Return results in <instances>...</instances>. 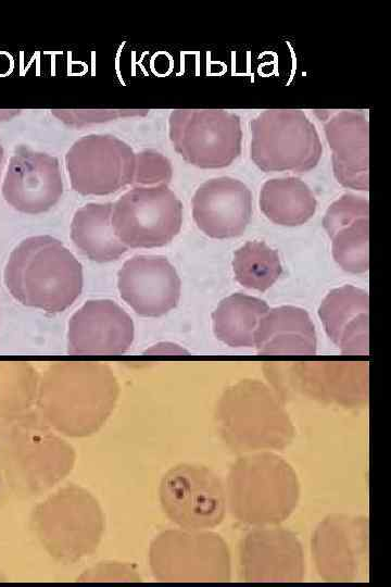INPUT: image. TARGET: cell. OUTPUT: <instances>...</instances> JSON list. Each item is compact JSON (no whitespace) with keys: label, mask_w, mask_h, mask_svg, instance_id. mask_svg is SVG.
<instances>
[{"label":"cell","mask_w":391,"mask_h":587,"mask_svg":"<svg viewBox=\"0 0 391 587\" xmlns=\"http://www.w3.org/2000/svg\"><path fill=\"white\" fill-rule=\"evenodd\" d=\"M135 326L129 314L110 299L85 302L68 322V352L123 353L134 340Z\"/></svg>","instance_id":"9a60e30c"},{"label":"cell","mask_w":391,"mask_h":587,"mask_svg":"<svg viewBox=\"0 0 391 587\" xmlns=\"http://www.w3.org/2000/svg\"><path fill=\"white\" fill-rule=\"evenodd\" d=\"M169 139L182 159L201 168L230 165L241 152L240 117L226 110H174Z\"/></svg>","instance_id":"52a82bcc"},{"label":"cell","mask_w":391,"mask_h":587,"mask_svg":"<svg viewBox=\"0 0 391 587\" xmlns=\"http://www.w3.org/2000/svg\"><path fill=\"white\" fill-rule=\"evenodd\" d=\"M2 159H3V147L0 142V166H1Z\"/></svg>","instance_id":"4dcf8cb0"},{"label":"cell","mask_w":391,"mask_h":587,"mask_svg":"<svg viewBox=\"0 0 391 587\" xmlns=\"http://www.w3.org/2000/svg\"><path fill=\"white\" fill-rule=\"evenodd\" d=\"M239 562L245 582H301L305 574L302 544L282 527H257L247 534Z\"/></svg>","instance_id":"7c38bea8"},{"label":"cell","mask_w":391,"mask_h":587,"mask_svg":"<svg viewBox=\"0 0 391 587\" xmlns=\"http://www.w3.org/2000/svg\"><path fill=\"white\" fill-rule=\"evenodd\" d=\"M159 497L166 516L186 530H206L219 525L226 513V490L209 467L181 463L161 479Z\"/></svg>","instance_id":"ba28073f"},{"label":"cell","mask_w":391,"mask_h":587,"mask_svg":"<svg viewBox=\"0 0 391 587\" xmlns=\"http://www.w3.org/2000/svg\"><path fill=\"white\" fill-rule=\"evenodd\" d=\"M267 303L241 292L224 298L212 314L213 330L218 340L235 347H254V335Z\"/></svg>","instance_id":"44dd1931"},{"label":"cell","mask_w":391,"mask_h":587,"mask_svg":"<svg viewBox=\"0 0 391 587\" xmlns=\"http://www.w3.org/2000/svg\"><path fill=\"white\" fill-rule=\"evenodd\" d=\"M316 207L313 191L298 177L273 178L261 189L260 208L278 225H302L315 214Z\"/></svg>","instance_id":"ffe728a7"},{"label":"cell","mask_w":391,"mask_h":587,"mask_svg":"<svg viewBox=\"0 0 391 587\" xmlns=\"http://www.w3.org/2000/svg\"><path fill=\"white\" fill-rule=\"evenodd\" d=\"M324 130L338 183L345 188L368 191L369 124L365 115L340 111L325 122Z\"/></svg>","instance_id":"2e32d148"},{"label":"cell","mask_w":391,"mask_h":587,"mask_svg":"<svg viewBox=\"0 0 391 587\" xmlns=\"http://www.w3.org/2000/svg\"><path fill=\"white\" fill-rule=\"evenodd\" d=\"M3 280L23 305L60 313L81 294L84 273L80 262L59 239L39 235L22 240L12 250Z\"/></svg>","instance_id":"6da1fadb"},{"label":"cell","mask_w":391,"mask_h":587,"mask_svg":"<svg viewBox=\"0 0 391 587\" xmlns=\"http://www.w3.org/2000/svg\"><path fill=\"white\" fill-rule=\"evenodd\" d=\"M226 501L232 516L249 526H274L286 521L300 499L293 467L268 451L247 453L230 466Z\"/></svg>","instance_id":"7a4b0ae2"},{"label":"cell","mask_w":391,"mask_h":587,"mask_svg":"<svg viewBox=\"0 0 391 587\" xmlns=\"http://www.w3.org/2000/svg\"><path fill=\"white\" fill-rule=\"evenodd\" d=\"M299 383L307 394L345 405L367 398V369L357 364L320 363L297 367Z\"/></svg>","instance_id":"ac0fdd59"},{"label":"cell","mask_w":391,"mask_h":587,"mask_svg":"<svg viewBox=\"0 0 391 587\" xmlns=\"http://www.w3.org/2000/svg\"><path fill=\"white\" fill-rule=\"evenodd\" d=\"M147 352H161V353H176V352H185V350L177 345L173 344H160L155 345L151 349L147 350Z\"/></svg>","instance_id":"f1b7e54d"},{"label":"cell","mask_w":391,"mask_h":587,"mask_svg":"<svg viewBox=\"0 0 391 587\" xmlns=\"http://www.w3.org/2000/svg\"><path fill=\"white\" fill-rule=\"evenodd\" d=\"M254 347L262 354H314L317 349L314 324L302 308L269 309L258 322Z\"/></svg>","instance_id":"e0dca14e"},{"label":"cell","mask_w":391,"mask_h":587,"mask_svg":"<svg viewBox=\"0 0 391 587\" xmlns=\"http://www.w3.org/2000/svg\"><path fill=\"white\" fill-rule=\"evenodd\" d=\"M111 222L127 248L162 247L179 233L182 205L167 185L138 186L113 203Z\"/></svg>","instance_id":"8992f818"},{"label":"cell","mask_w":391,"mask_h":587,"mask_svg":"<svg viewBox=\"0 0 391 587\" xmlns=\"http://www.w3.org/2000/svg\"><path fill=\"white\" fill-rule=\"evenodd\" d=\"M65 165L76 192L104 196L133 185L136 153L115 136L92 134L73 143Z\"/></svg>","instance_id":"9c48e42d"},{"label":"cell","mask_w":391,"mask_h":587,"mask_svg":"<svg viewBox=\"0 0 391 587\" xmlns=\"http://www.w3.org/2000/svg\"><path fill=\"white\" fill-rule=\"evenodd\" d=\"M332 239V257L341 268L353 274H362L369 268L368 217H362L339 229Z\"/></svg>","instance_id":"cb8c5ba5"},{"label":"cell","mask_w":391,"mask_h":587,"mask_svg":"<svg viewBox=\"0 0 391 587\" xmlns=\"http://www.w3.org/2000/svg\"><path fill=\"white\" fill-rule=\"evenodd\" d=\"M311 548L324 580L354 582L367 560L368 521L364 516L330 514L316 526Z\"/></svg>","instance_id":"30bf717a"},{"label":"cell","mask_w":391,"mask_h":587,"mask_svg":"<svg viewBox=\"0 0 391 587\" xmlns=\"http://www.w3.org/2000/svg\"><path fill=\"white\" fill-rule=\"evenodd\" d=\"M173 175L169 160L154 150L136 153V167L133 185H167Z\"/></svg>","instance_id":"484cf974"},{"label":"cell","mask_w":391,"mask_h":587,"mask_svg":"<svg viewBox=\"0 0 391 587\" xmlns=\"http://www.w3.org/2000/svg\"><path fill=\"white\" fill-rule=\"evenodd\" d=\"M223 441L234 451L280 450L294 437L293 424L279 399L257 380H242L223 395L216 413Z\"/></svg>","instance_id":"3957f363"},{"label":"cell","mask_w":391,"mask_h":587,"mask_svg":"<svg viewBox=\"0 0 391 587\" xmlns=\"http://www.w3.org/2000/svg\"><path fill=\"white\" fill-rule=\"evenodd\" d=\"M112 207V202L88 203L75 212L71 223L76 248L98 263L116 261L128 250L113 230Z\"/></svg>","instance_id":"d6986e66"},{"label":"cell","mask_w":391,"mask_h":587,"mask_svg":"<svg viewBox=\"0 0 391 587\" xmlns=\"http://www.w3.org/2000/svg\"><path fill=\"white\" fill-rule=\"evenodd\" d=\"M191 205L198 228L216 239L242 235L252 215L250 189L241 180L229 176L211 178L201 184Z\"/></svg>","instance_id":"5bb4252c"},{"label":"cell","mask_w":391,"mask_h":587,"mask_svg":"<svg viewBox=\"0 0 391 587\" xmlns=\"http://www.w3.org/2000/svg\"><path fill=\"white\" fill-rule=\"evenodd\" d=\"M251 133L250 157L263 172H308L321 157L319 135L302 110H265Z\"/></svg>","instance_id":"277c9868"},{"label":"cell","mask_w":391,"mask_h":587,"mask_svg":"<svg viewBox=\"0 0 391 587\" xmlns=\"http://www.w3.org/2000/svg\"><path fill=\"white\" fill-rule=\"evenodd\" d=\"M152 571L166 582H229L230 553L226 541L206 530H167L152 544Z\"/></svg>","instance_id":"5b68a950"},{"label":"cell","mask_w":391,"mask_h":587,"mask_svg":"<svg viewBox=\"0 0 391 587\" xmlns=\"http://www.w3.org/2000/svg\"><path fill=\"white\" fill-rule=\"evenodd\" d=\"M52 114L67 125L81 126L89 123L105 122L123 115L140 114L129 110H52Z\"/></svg>","instance_id":"83f0119b"},{"label":"cell","mask_w":391,"mask_h":587,"mask_svg":"<svg viewBox=\"0 0 391 587\" xmlns=\"http://www.w3.org/2000/svg\"><path fill=\"white\" fill-rule=\"evenodd\" d=\"M235 277L243 287L266 291L279 278L281 262L276 250L264 241H248L235 251Z\"/></svg>","instance_id":"7402d4cb"},{"label":"cell","mask_w":391,"mask_h":587,"mask_svg":"<svg viewBox=\"0 0 391 587\" xmlns=\"http://www.w3.org/2000/svg\"><path fill=\"white\" fill-rule=\"evenodd\" d=\"M368 213L369 203L367 199L352 193H345L327 209L323 225L328 236L331 237L339 229L354 221L368 217Z\"/></svg>","instance_id":"d4e9b609"},{"label":"cell","mask_w":391,"mask_h":587,"mask_svg":"<svg viewBox=\"0 0 391 587\" xmlns=\"http://www.w3.org/2000/svg\"><path fill=\"white\" fill-rule=\"evenodd\" d=\"M368 307L367 291L344 285L328 292L318 309V315L328 337L337 345L348 323L360 313L368 312Z\"/></svg>","instance_id":"603a6c76"},{"label":"cell","mask_w":391,"mask_h":587,"mask_svg":"<svg viewBox=\"0 0 391 587\" xmlns=\"http://www.w3.org/2000/svg\"><path fill=\"white\" fill-rule=\"evenodd\" d=\"M337 346L343 354H368V312L360 313L348 323Z\"/></svg>","instance_id":"4316f807"},{"label":"cell","mask_w":391,"mask_h":587,"mask_svg":"<svg viewBox=\"0 0 391 587\" xmlns=\"http://www.w3.org/2000/svg\"><path fill=\"white\" fill-rule=\"evenodd\" d=\"M12 58L5 53L0 54V74H7L12 70Z\"/></svg>","instance_id":"f546056e"},{"label":"cell","mask_w":391,"mask_h":587,"mask_svg":"<svg viewBox=\"0 0 391 587\" xmlns=\"http://www.w3.org/2000/svg\"><path fill=\"white\" fill-rule=\"evenodd\" d=\"M63 179L58 158L18 147L10 159L2 184L4 200L26 214H40L60 200Z\"/></svg>","instance_id":"8fae6325"},{"label":"cell","mask_w":391,"mask_h":587,"mask_svg":"<svg viewBox=\"0 0 391 587\" xmlns=\"http://www.w3.org/2000/svg\"><path fill=\"white\" fill-rule=\"evenodd\" d=\"M121 298L139 315L159 317L178 304L181 280L164 255L138 254L117 273Z\"/></svg>","instance_id":"4fadbf2b"}]
</instances>
